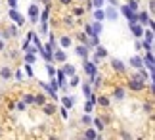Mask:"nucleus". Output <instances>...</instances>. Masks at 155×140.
Here are the masks:
<instances>
[{
    "label": "nucleus",
    "instance_id": "32",
    "mask_svg": "<svg viewBox=\"0 0 155 140\" xmlns=\"http://www.w3.org/2000/svg\"><path fill=\"white\" fill-rule=\"evenodd\" d=\"M82 125H86V127H90L92 125V117H90V115H82Z\"/></svg>",
    "mask_w": 155,
    "mask_h": 140
},
{
    "label": "nucleus",
    "instance_id": "10",
    "mask_svg": "<svg viewBox=\"0 0 155 140\" xmlns=\"http://www.w3.org/2000/svg\"><path fill=\"white\" fill-rule=\"evenodd\" d=\"M111 67L115 69L117 73H124V63L121 62V60H117V58H113V60H111Z\"/></svg>",
    "mask_w": 155,
    "mask_h": 140
},
{
    "label": "nucleus",
    "instance_id": "2",
    "mask_svg": "<svg viewBox=\"0 0 155 140\" xmlns=\"http://www.w3.org/2000/svg\"><path fill=\"white\" fill-rule=\"evenodd\" d=\"M52 60L58 62V63H65V62H67V54H65L63 48H58V50L52 52Z\"/></svg>",
    "mask_w": 155,
    "mask_h": 140
},
{
    "label": "nucleus",
    "instance_id": "6",
    "mask_svg": "<svg viewBox=\"0 0 155 140\" xmlns=\"http://www.w3.org/2000/svg\"><path fill=\"white\" fill-rule=\"evenodd\" d=\"M130 31H132V35L136 36V39H142L144 36V25H138V23H134V25H128Z\"/></svg>",
    "mask_w": 155,
    "mask_h": 140
},
{
    "label": "nucleus",
    "instance_id": "7",
    "mask_svg": "<svg viewBox=\"0 0 155 140\" xmlns=\"http://www.w3.org/2000/svg\"><path fill=\"white\" fill-rule=\"evenodd\" d=\"M138 21H140V25H150V27H153V21L150 19V15H147L146 12H140V14H138Z\"/></svg>",
    "mask_w": 155,
    "mask_h": 140
},
{
    "label": "nucleus",
    "instance_id": "41",
    "mask_svg": "<svg viewBox=\"0 0 155 140\" xmlns=\"http://www.w3.org/2000/svg\"><path fill=\"white\" fill-rule=\"evenodd\" d=\"M144 109H146L147 113H151V111H153V106H151V104H146V106H144Z\"/></svg>",
    "mask_w": 155,
    "mask_h": 140
},
{
    "label": "nucleus",
    "instance_id": "18",
    "mask_svg": "<svg viewBox=\"0 0 155 140\" xmlns=\"http://www.w3.org/2000/svg\"><path fill=\"white\" fill-rule=\"evenodd\" d=\"M77 54H79L81 58H84V60H86V58H88V46H86V44H84V46H82V44H81V46H77Z\"/></svg>",
    "mask_w": 155,
    "mask_h": 140
},
{
    "label": "nucleus",
    "instance_id": "45",
    "mask_svg": "<svg viewBox=\"0 0 155 140\" xmlns=\"http://www.w3.org/2000/svg\"><path fill=\"white\" fill-rule=\"evenodd\" d=\"M8 4H10V8H14V10H15V6H17V0H8Z\"/></svg>",
    "mask_w": 155,
    "mask_h": 140
},
{
    "label": "nucleus",
    "instance_id": "47",
    "mask_svg": "<svg viewBox=\"0 0 155 140\" xmlns=\"http://www.w3.org/2000/svg\"><path fill=\"white\" fill-rule=\"evenodd\" d=\"M25 69H27V75H29V77H33V69H31V65H25Z\"/></svg>",
    "mask_w": 155,
    "mask_h": 140
},
{
    "label": "nucleus",
    "instance_id": "13",
    "mask_svg": "<svg viewBox=\"0 0 155 140\" xmlns=\"http://www.w3.org/2000/svg\"><path fill=\"white\" fill-rule=\"evenodd\" d=\"M130 65H132L134 69H140V67H144V62H142L140 56H132L130 58Z\"/></svg>",
    "mask_w": 155,
    "mask_h": 140
},
{
    "label": "nucleus",
    "instance_id": "4",
    "mask_svg": "<svg viewBox=\"0 0 155 140\" xmlns=\"http://www.w3.org/2000/svg\"><path fill=\"white\" fill-rule=\"evenodd\" d=\"M29 17H31L33 23H38V6L37 4H31V6H29Z\"/></svg>",
    "mask_w": 155,
    "mask_h": 140
},
{
    "label": "nucleus",
    "instance_id": "26",
    "mask_svg": "<svg viewBox=\"0 0 155 140\" xmlns=\"http://www.w3.org/2000/svg\"><path fill=\"white\" fill-rule=\"evenodd\" d=\"M94 19H96V21H102V19H105V14H104V12L98 8L96 12H94Z\"/></svg>",
    "mask_w": 155,
    "mask_h": 140
},
{
    "label": "nucleus",
    "instance_id": "12",
    "mask_svg": "<svg viewBox=\"0 0 155 140\" xmlns=\"http://www.w3.org/2000/svg\"><path fill=\"white\" fill-rule=\"evenodd\" d=\"M84 71L90 77H94V75H96V63H94V62H84Z\"/></svg>",
    "mask_w": 155,
    "mask_h": 140
},
{
    "label": "nucleus",
    "instance_id": "35",
    "mask_svg": "<svg viewBox=\"0 0 155 140\" xmlns=\"http://www.w3.org/2000/svg\"><path fill=\"white\" fill-rule=\"evenodd\" d=\"M15 108L19 109V111H25V108H27V104H25V102L21 100V102H17V104H15Z\"/></svg>",
    "mask_w": 155,
    "mask_h": 140
},
{
    "label": "nucleus",
    "instance_id": "21",
    "mask_svg": "<svg viewBox=\"0 0 155 140\" xmlns=\"http://www.w3.org/2000/svg\"><path fill=\"white\" fill-rule=\"evenodd\" d=\"M127 19H128V25H134V23H138V14H136V12H130L127 15Z\"/></svg>",
    "mask_w": 155,
    "mask_h": 140
},
{
    "label": "nucleus",
    "instance_id": "38",
    "mask_svg": "<svg viewBox=\"0 0 155 140\" xmlns=\"http://www.w3.org/2000/svg\"><path fill=\"white\" fill-rule=\"evenodd\" d=\"M46 71H48V75H50V77H54V75H56V69H54L52 65H46Z\"/></svg>",
    "mask_w": 155,
    "mask_h": 140
},
{
    "label": "nucleus",
    "instance_id": "44",
    "mask_svg": "<svg viewBox=\"0 0 155 140\" xmlns=\"http://www.w3.org/2000/svg\"><path fill=\"white\" fill-rule=\"evenodd\" d=\"M46 19H48V8L42 12V19H40V21H46Z\"/></svg>",
    "mask_w": 155,
    "mask_h": 140
},
{
    "label": "nucleus",
    "instance_id": "37",
    "mask_svg": "<svg viewBox=\"0 0 155 140\" xmlns=\"http://www.w3.org/2000/svg\"><path fill=\"white\" fill-rule=\"evenodd\" d=\"M92 2V6H96V8H102L104 6V0H90Z\"/></svg>",
    "mask_w": 155,
    "mask_h": 140
},
{
    "label": "nucleus",
    "instance_id": "43",
    "mask_svg": "<svg viewBox=\"0 0 155 140\" xmlns=\"http://www.w3.org/2000/svg\"><path fill=\"white\" fill-rule=\"evenodd\" d=\"M130 12H132V10H130V8H128V6H123V14H124V15H128V14H130Z\"/></svg>",
    "mask_w": 155,
    "mask_h": 140
},
{
    "label": "nucleus",
    "instance_id": "30",
    "mask_svg": "<svg viewBox=\"0 0 155 140\" xmlns=\"http://www.w3.org/2000/svg\"><path fill=\"white\" fill-rule=\"evenodd\" d=\"M128 8L132 10V12H138V0H128Z\"/></svg>",
    "mask_w": 155,
    "mask_h": 140
},
{
    "label": "nucleus",
    "instance_id": "3",
    "mask_svg": "<svg viewBox=\"0 0 155 140\" xmlns=\"http://www.w3.org/2000/svg\"><path fill=\"white\" fill-rule=\"evenodd\" d=\"M144 65H147V69L153 73V67H155V60H153V52H146V58H142Z\"/></svg>",
    "mask_w": 155,
    "mask_h": 140
},
{
    "label": "nucleus",
    "instance_id": "28",
    "mask_svg": "<svg viewBox=\"0 0 155 140\" xmlns=\"http://www.w3.org/2000/svg\"><path fill=\"white\" fill-rule=\"evenodd\" d=\"M90 94H92V90H90V84H88V83H84V84H82V96H86V98H88Z\"/></svg>",
    "mask_w": 155,
    "mask_h": 140
},
{
    "label": "nucleus",
    "instance_id": "33",
    "mask_svg": "<svg viewBox=\"0 0 155 140\" xmlns=\"http://www.w3.org/2000/svg\"><path fill=\"white\" fill-rule=\"evenodd\" d=\"M25 62H27V63H35V62H37V58L33 56V52H29V54H25Z\"/></svg>",
    "mask_w": 155,
    "mask_h": 140
},
{
    "label": "nucleus",
    "instance_id": "52",
    "mask_svg": "<svg viewBox=\"0 0 155 140\" xmlns=\"http://www.w3.org/2000/svg\"><path fill=\"white\" fill-rule=\"evenodd\" d=\"M109 2H111V4H113V6H115V4H117V0H109Z\"/></svg>",
    "mask_w": 155,
    "mask_h": 140
},
{
    "label": "nucleus",
    "instance_id": "53",
    "mask_svg": "<svg viewBox=\"0 0 155 140\" xmlns=\"http://www.w3.org/2000/svg\"><path fill=\"white\" fill-rule=\"evenodd\" d=\"M0 39H2V31H0Z\"/></svg>",
    "mask_w": 155,
    "mask_h": 140
},
{
    "label": "nucleus",
    "instance_id": "14",
    "mask_svg": "<svg viewBox=\"0 0 155 140\" xmlns=\"http://www.w3.org/2000/svg\"><path fill=\"white\" fill-rule=\"evenodd\" d=\"M92 125H94V129L100 131V132L105 129V121L104 119H92Z\"/></svg>",
    "mask_w": 155,
    "mask_h": 140
},
{
    "label": "nucleus",
    "instance_id": "8",
    "mask_svg": "<svg viewBox=\"0 0 155 140\" xmlns=\"http://www.w3.org/2000/svg\"><path fill=\"white\" fill-rule=\"evenodd\" d=\"M12 36H17V29H15L14 25L6 27L4 31H2V39H12Z\"/></svg>",
    "mask_w": 155,
    "mask_h": 140
},
{
    "label": "nucleus",
    "instance_id": "31",
    "mask_svg": "<svg viewBox=\"0 0 155 140\" xmlns=\"http://www.w3.org/2000/svg\"><path fill=\"white\" fill-rule=\"evenodd\" d=\"M144 35H146V40H150V42H153V29H151V27L147 29V31H146V29H144Z\"/></svg>",
    "mask_w": 155,
    "mask_h": 140
},
{
    "label": "nucleus",
    "instance_id": "17",
    "mask_svg": "<svg viewBox=\"0 0 155 140\" xmlns=\"http://www.w3.org/2000/svg\"><path fill=\"white\" fill-rule=\"evenodd\" d=\"M113 96H115V100H124V88H121V87H117L115 90H113Z\"/></svg>",
    "mask_w": 155,
    "mask_h": 140
},
{
    "label": "nucleus",
    "instance_id": "24",
    "mask_svg": "<svg viewBox=\"0 0 155 140\" xmlns=\"http://www.w3.org/2000/svg\"><path fill=\"white\" fill-rule=\"evenodd\" d=\"M63 75L65 77H73L75 75V67H73V65H65V67H63Z\"/></svg>",
    "mask_w": 155,
    "mask_h": 140
},
{
    "label": "nucleus",
    "instance_id": "25",
    "mask_svg": "<svg viewBox=\"0 0 155 140\" xmlns=\"http://www.w3.org/2000/svg\"><path fill=\"white\" fill-rule=\"evenodd\" d=\"M105 56H107V50H105L104 46H98V48H96V58L102 60V58H105Z\"/></svg>",
    "mask_w": 155,
    "mask_h": 140
},
{
    "label": "nucleus",
    "instance_id": "16",
    "mask_svg": "<svg viewBox=\"0 0 155 140\" xmlns=\"http://www.w3.org/2000/svg\"><path fill=\"white\" fill-rule=\"evenodd\" d=\"M84 138L96 140V138H100V135H98V132H96V129H86V131H84Z\"/></svg>",
    "mask_w": 155,
    "mask_h": 140
},
{
    "label": "nucleus",
    "instance_id": "46",
    "mask_svg": "<svg viewBox=\"0 0 155 140\" xmlns=\"http://www.w3.org/2000/svg\"><path fill=\"white\" fill-rule=\"evenodd\" d=\"M82 14H84V10H82V8H75V15H82Z\"/></svg>",
    "mask_w": 155,
    "mask_h": 140
},
{
    "label": "nucleus",
    "instance_id": "34",
    "mask_svg": "<svg viewBox=\"0 0 155 140\" xmlns=\"http://www.w3.org/2000/svg\"><path fill=\"white\" fill-rule=\"evenodd\" d=\"M56 75H58V83H59V84H65V75H63V71H58Z\"/></svg>",
    "mask_w": 155,
    "mask_h": 140
},
{
    "label": "nucleus",
    "instance_id": "23",
    "mask_svg": "<svg viewBox=\"0 0 155 140\" xmlns=\"http://www.w3.org/2000/svg\"><path fill=\"white\" fill-rule=\"evenodd\" d=\"M96 104L102 106V108H107V106H109V98H105V96H100V98H96Z\"/></svg>",
    "mask_w": 155,
    "mask_h": 140
},
{
    "label": "nucleus",
    "instance_id": "11",
    "mask_svg": "<svg viewBox=\"0 0 155 140\" xmlns=\"http://www.w3.org/2000/svg\"><path fill=\"white\" fill-rule=\"evenodd\" d=\"M104 14H105V17H107L109 21H115L117 17H119V12H117L115 8H107V10L104 12Z\"/></svg>",
    "mask_w": 155,
    "mask_h": 140
},
{
    "label": "nucleus",
    "instance_id": "15",
    "mask_svg": "<svg viewBox=\"0 0 155 140\" xmlns=\"http://www.w3.org/2000/svg\"><path fill=\"white\" fill-rule=\"evenodd\" d=\"M40 108H42L44 115H54V113H56V106H52V104H44V106H40Z\"/></svg>",
    "mask_w": 155,
    "mask_h": 140
},
{
    "label": "nucleus",
    "instance_id": "20",
    "mask_svg": "<svg viewBox=\"0 0 155 140\" xmlns=\"http://www.w3.org/2000/svg\"><path fill=\"white\" fill-rule=\"evenodd\" d=\"M59 46H61V48H67V46H71V36L63 35L61 39H59Z\"/></svg>",
    "mask_w": 155,
    "mask_h": 140
},
{
    "label": "nucleus",
    "instance_id": "36",
    "mask_svg": "<svg viewBox=\"0 0 155 140\" xmlns=\"http://www.w3.org/2000/svg\"><path fill=\"white\" fill-rule=\"evenodd\" d=\"M79 81H81V79L77 77V75H73V77H71V87H77V84H79Z\"/></svg>",
    "mask_w": 155,
    "mask_h": 140
},
{
    "label": "nucleus",
    "instance_id": "48",
    "mask_svg": "<svg viewBox=\"0 0 155 140\" xmlns=\"http://www.w3.org/2000/svg\"><path fill=\"white\" fill-rule=\"evenodd\" d=\"M15 79H17V81H21V79H23V73L21 71H15Z\"/></svg>",
    "mask_w": 155,
    "mask_h": 140
},
{
    "label": "nucleus",
    "instance_id": "1",
    "mask_svg": "<svg viewBox=\"0 0 155 140\" xmlns=\"http://www.w3.org/2000/svg\"><path fill=\"white\" fill-rule=\"evenodd\" d=\"M128 88L130 90H134V92H140V90H144L146 88V79L140 75H134V77H130V81H128Z\"/></svg>",
    "mask_w": 155,
    "mask_h": 140
},
{
    "label": "nucleus",
    "instance_id": "22",
    "mask_svg": "<svg viewBox=\"0 0 155 140\" xmlns=\"http://www.w3.org/2000/svg\"><path fill=\"white\" fill-rule=\"evenodd\" d=\"M35 104H37V106H44L46 104V94H37V96H35Z\"/></svg>",
    "mask_w": 155,
    "mask_h": 140
},
{
    "label": "nucleus",
    "instance_id": "40",
    "mask_svg": "<svg viewBox=\"0 0 155 140\" xmlns=\"http://www.w3.org/2000/svg\"><path fill=\"white\" fill-rule=\"evenodd\" d=\"M79 40H81V42H84V44L88 46V39H86V35H79Z\"/></svg>",
    "mask_w": 155,
    "mask_h": 140
},
{
    "label": "nucleus",
    "instance_id": "27",
    "mask_svg": "<svg viewBox=\"0 0 155 140\" xmlns=\"http://www.w3.org/2000/svg\"><path fill=\"white\" fill-rule=\"evenodd\" d=\"M61 104H63V108H73V100H71V98H67V96H63V98H61Z\"/></svg>",
    "mask_w": 155,
    "mask_h": 140
},
{
    "label": "nucleus",
    "instance_id": "51",
    "mask_svg": "<svg viewBox=\"0 0 155 140\" xmlns=\"http://www.w3.org/2000/svg\"><path fill=\"white\" fill-rule=\"evenodd\" d=\"M4 50V40H0V52Z\"/></svg>",
    "mask_w": 155,
    "mask_h": 140
},
{
    "label": "nucleus",
    "instance_id": "50",
    "mask_svg": "<svg viewBox=\"0 0 155 140\" xmlns=\"http://www.w3.org/2000/svg\"><path fill=\"white\" fill-rule=\"evenodd\" d=\"M59 2H61V4H71L73 0H59Z\"/></svg>",
    "mask_w": 155,
    "mask_h": 140
},
{
    "label": "nucleus",
    "instance_id": "39",
    "mask_svg": "<svg viewBox=\"0 0 155 140\" xmlns=\"http://www.w3.org/2000/svg\"><path fill=\"white\" fill-rule=\"evenodd\" d=\"M92 108H94V102L88 100V102H86V106H84V109H86V111H92Z\"/></svg>",
    "mask_w": 155,
    "mask_h": 140
},
{
    "label": "nucleus",
    "instance_id": "9",
    "mask_svg": "<svg viewBox=\"0 0 155 140\" xmlns=\"http://www.w3.org/2000/svg\"><path fill=\"white\" fill-rule=\"evenodd\" d=\"M10 17H12V19H14V21L17 23V25H23V23H25V19H23V15L19 14V12H15L14 8L10 10Z\"/></svg>",
    "mask_w": 155,
    "mask_h": 140
},
{
    "label": "nucleus",
    "instance_id": "5",
    "mask_svg": "<svg viewBox=\"0 0 155 140\" xmlns=\"http://www.w3.org/2000/svg\"><path fill=\"white\" fill-rule=\"evenodd\" d=\"M12 77H14V73H12L10 65H4V67H0V79H2V81H10Z\"/></svg>",
    "mask_w": 155,
    "mask_h": 140
},
{
    "label": "nucleus",
    "instance_id": "29",
    "mask_svg": "<svg viewBox=\"0 0 155 140\" xmlns=\"http://www.w3.org/2000/svg\"><path fill=\"white\" fill-rule=\"evenodd\" d=\"M23 102L25 104H35V94H23Z\"/></svg>",
    "mask_w": 155,
    "mask_h": 140
},
{
    "label": "nucleus",
    "instance_id": "49",
    "mask_svg": "<svg viewBox=\"0 0 155 140\" xmlns=\"http://www.w3.org/2000/svg\"><path fill=\"white\" fill-rule=\"evenodd\" d=\"M65 25H73V17H65Z\"/></svg>",
    "mask_w": 155,
    "mask_h": 140
},
{
    "label": "nucleus",
    "instance_id": "42",
    "mask_svg": "<svg viewBox=\"0 0 155 140\" xmlns=\"http://www.w3.org/2000/svg\"><path fill=\"white\" fill-rule=\"evenodd\" d=\"M59 111H61V117H63V119H67V108H61Z\"/></svg>",
    "mask_w": 155,
    "mask_h": 140
},
{
    "label": "nucleus",
    "instance_id": "19",
    "mask_svg": "<svg viewBox=\"0 0 155 140\" xmlns=\"http://www.w3.org/2000/svg\"><path fill=\"white\" fill-rule=\"evenodd\" d=\"M90 25H92V33L96 36H100V33H102V21H94Z\"/></svg>",
    "mask_w": 155,
    "mask_h": 140
}]
</instances>
